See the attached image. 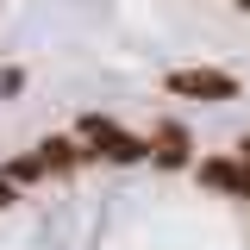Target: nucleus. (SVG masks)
<instances>
[{
  "label": "nucleus",
  "mask_w": 250,
  "mask_h": 250,
  "mask_svg": "<svg viewBox=\"0 0 250 250\" xmlns=\"http://www.w3.org/2000/svg\"><path fill=\"white\" fill-rule=\"evenodd\" d=\"M31 150L44 156V169H50V175H75L82 163H94V156H88V144H82V138H62V131H50V138H38Z\"/></svg>",
  "instance_id": "20e7f679"
},
{
  "label": "nucleus",
  "mask_w": 250,
  "mask_h": 250,
  "mask_svg": "<svg viewBox=\"0 0 250 250\" xmlns=\"http://www.w3.org/2000/svg\"><path fill=\"white\" fill-rule=\"evenodd\" d=\"M231 156H238V163H244V169H250V131H244V138H238V150H231Z\"/></svg>",
  "instance_id": "6e6552de"
},
{
  "label": "nucleus",
  "mask_w": 250,
  "mask_h": 250,
  "mask_svg": "<svg viewBox=\"0 0 250 250\" xmlns=\"http://www.w3.org/2000/svg\"><path fill=\"white\" fill-rule=\"evenodd\" d=\"M19 88H25V69H0V100H13Z\"/></svg>",
  "instance_id": "423d86ee"
},
{
  "label": "nucleus",
  "mask_w": 250,
  "mask_h": 250,
  "mask_svg": "<svg viewBox=\"0 0 250 250\" xmlns=\"http://www.w3.org/2000/svg\"><path fill=\"white\" fill-rule=\"evenodd\" d=\"M194 175H200V188H213V194L250 200V169L238 163V156H200V163H194Z\"/></svg>",
  "instance_id": "f03ea898"
},
{
  "label": "nucleus",
  "mask_w": 250,
  "mask_h": 250,
  "mask_svg": "<svg viewBox=\"0 0 250 250\" xmlns=\"http://www.w3.org/2000/svg\"><path fill=\"white\" fill-rule=\"evenodd\" d=\"M0 175H6L13 188H31V182H44L50 169H44V156H38V150H19L13 163H6V169H0Z\"/></svg>",
  "instance_id": "39448f33"
},
{
  "label": "nucleus",
  "mask_w": 250,
  "mask_h": 250,
  "mask_svg": "<svg viewBox=\"0 0 250 250\" xmlns=\"http://www.w3.org/2000/svg\"><path fill=\"white\" fill-rule=\"evenodd\" d=\"M150 163L156 169H194V138H188V125L163 119L150 131Z\"/></svg>",
  "instance_id": "7ed1b4c3"
},
{
  "label": "nucleus",
  "mask_w": 250,
  "mask_h": 250,
  "mask_svg": "<svg viewBox=\"0 0 250 250\" xmlns=\"http://www.w3.org/2000/svg\"><path fill=\"white\" fill-rule=\"evenodd\" d=\"M163 88L182 94V100H238V75H225V69H169L163 75Z\"/></svg>",
  "instance_id": "f257e3e1"
},
{
  "label": "nucleus",
  "mask_w": 250,
  "mask_h": 250,
  "mask_svg": "<svg viewBox=\"0 0 250 250\" xmlns=\"http://www.w3.org/2000/svg\"><path fill=\"white\" fill-rule=\"evenodd\" d=\"M238 13H250V0H238Z\"/></svg>",
  "instance_id": "1a4fd4ad"
},
{
  "label": "nucleus",
  "mask_w": 250,
  "mask_h": 250,
  "mask_svg": "<svg viewBox=\"0 0 250 250\" xmlns=\"http://www.w3.org/2000/svg\"><path fill=\"white\" fill-rule=\"evenodd\" d=\"M13 200H19V188H13L6 175H0V207H13Z\"/></svg>",
  "instance_id": "0eeeda50"
}]
</instances>
